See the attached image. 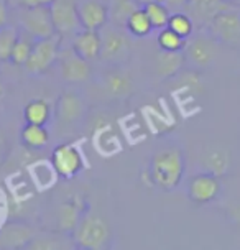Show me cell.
Here are the masks:
<instances>
[{
	"label": "cell",
	"instance_id": "8fae6325",
	"mask_svg": "<svg viewBox=\"0 0 240 250\" xmlns=\"http://www.w3.org/2000/svg\"><path fill=\"white\" fill-rule=\"evenodd\" d=\"M58 66H60L61 79L69 84L86 83L92 74L91 61L78 55L71 44L64 48L61 46L60 56H58Z\"/></svg>",
	"mask_w": 240,
	"mask_h": 250
},
{
	"label": "cell",
	"instance_id": "f546056e",
	"mask_svg": "<svg viewBox=\"0 0 240 250\" xmlns=\"http://www.w3.org/2000/svg\"><path fill=\"white\" fill-rule=\"evenodd\" d=\"M20 35V28L15 25H7L0 28V62L10 61L12 50Z\"/></svg>",
	"mask_w": 240,
	"mask_h": 250
},
{
	"label": "cell",
	"instance_id": "ac0fdd59",
	"mask_svg": "<svg viewBox=\"0 0 240 250\" xmlns=\"http://www.w3.org/2000/svg\"><path fill=\"white\" fill-rule=\"evenodd\" d=\"M71 46L78 55H81L84 60L96 61L100 60V48H102V37L99 30H87L81 28L78 33L73 35Z\"/></svg>",
	"mask_w": 240,
	"mask_h": 250
},
{
	"label": "cell",
	"instance_id": "44dd1931",
	"mask_svg": "<svg viewBox=\"0 0 240 250\" xmlns=\"http://www.w3.org/2000/svg\"><path fill=\"white\" fill-rule=\"evenodd\" d=\"M109 7V23L125 28L128 19L133 12L143 7L139 0H107Z\"/></svg>",
	"mask_w": 240,
	"mask_h": 250
},
{
	"label": "cell",
	"instance_id": "1f68e13d",
	"mask_svg": "<svg viewBox=\"0 0 240 250\" xmlns=\"http://www.w3.org/2000/svg\"><path fill=\"white\" fill-rule=\"evenodd\" d=\"M53 0H13L15 7H48Z\"/></svg>",
	"mask_w": 240,
	"mask_h": 250
},
{
	"label": "cell",
	"instance_id": "5bb4252c",
	"mask_svg": "<svg viewBox=\"0 0 240 250\" xmlns=\"http://www.w3.org/2000/svg\"><path fill=\"white\" fill-rule=\"evenodd\" d=\"M234 5L237 3L230 0H189L184 12L193 19L196 30H204L216 15Z\"/></svg>",
	"mask_w": 240,
	"mask_h": 250
},
{
	"label": "cell",
	"instance_id": "6da1fadb",
	"mask_svg": "<svg viewBox=\"0 0 240 250\" xmlns=\"http://www.w3.org/2000/svg\"><path fill=\"white\" fill-rule=\"evenodd\" d=\"M186 171L184 151L180 146H164L155 151L148 168L141 173V181L148 188L173 191L181 185Z\"/></svg>",
	"mask_w": 240,
	"mask_h": 250
},
{
	"label": "cell",
	"instance_id": "484cf974",
	"mask_svg": "<svg viewBox=\"0 0 240 250\" xmlns=\"http://www.w3.org/2000/svg\"><path fill=\"white\" fill-rule=\"evenodd\" d=\"M35 42H37V40H35L32 35L20 30V35L15 42V46H13V50H12L10 62H13L15 66H25L30 55H32Z\"/></svg>",
	"mask_w": 240,
	"mask_h": 250
},
{
	"label": "cell",
	"instance_id": "4316f807",
	"mask_svg": "<svg viewBox=\"0 0 240 250\" xmlns=\"http://www.w3.org/2000/svg\"><path fill=\"white\" fill-rule=\"evenodd\" d=\"M146 15H148L150 21H152L155 30H161L166 28L168 21H170L171 10L166 7V3L163 0H155V2H148L143 5Z\"/></svg>",
	"mask_w": 240,
	"mask_h": 250
},
{
	"label": "cell",
	"instance_id": "30bf717a",
	"mask_svg": "<svg viewBox=\"0 0 240 250\" xmlns=\"http://www.w3.org/2000/svg\"><path fill=\"white\" fill-rule=\"evenodd\" d=\"M87 114L86 99L76 91H66L58 97L55 107V119L63 127H74L82 124Z\"/></svg>",
	"mask_w": 240,
	"mask_h": 250
},
{
	"label": "cell",
	"instance_id": "4dcf8cb0",
	"mask_svg": "<svg viewBox=\"0 0 240 250\" xmlns=\"http://www.w3.org/2000/svg\"><path fill=\"white\" fill-rule=\"evenodd\" d=\"M157 43L160 46V50L164 51H183L184 44H186V38L180 37L176 31H173L171 28H161L157 37Z\"/></svg>",
	"mask_w": 240,
	"mask_h": 250
},
{
	"label": "cell",
	"instance_id": "836d02e7",
	"mask_svg": "<svg viewBox=\"0 0 240 250\" xmlns=\"http://www.w3.org/2000/svg\"><path fill=\"white\" fill-rule=\"evenodd\" d=\"M163 2L166 3V7L170 8L171 12H181L186 8L189 0H163Z\"/></svg>",
	"mask_w": 240,
	"mask_h": 250
},
{
	"label": "cell",
	"instance_id": "74e56055",
	"mask_svg": "<svg viewBox=\"0 0 240 250\" xmlns=\"http://www.w3.org/2000/svg\"><path fill=\"white\" fill-rule=\"evenodd\" d=\"M139 2L141 3V5H145V3H148V2H155V0H139Z\"/></svg>",
	"mask_w": 240,
	"mask_h": 250
},
{
	"label": "cell",
	"instance_id": "9a60e30c",
	"mask_svg": "<svg viewBox=\"0 0 240 250\" xmlns=\"http://www.w3.org/2000/svg\"><path fill=\"white\" fill-rule=\"evenodd\" d=\"M102 87H104L105 94L112 99H127L135 91V83H133L132 74L117 64L104 74Z\"/></svg>",
	"mask_w": 240,
	"mask_h": 250
},
{
	"label": "cell",
	"instance_id": "8992f818",
	"mask_svg": "<svg viewBox=\"0 0 240 250\" xmlns=\"http://www.w3.org/2000/svg\"><path fill=\"white\" fill-rule=\"evenodd\" d=\"M17 21L19 28L32 35L35 40L50 38L56 35L51 20L50 5L48 7H17Z\"/></svg>",
	"mask_w": 240,
	"mask_h": 250
},
{
	"label": "cell",
	"instance_id": "e575fe53",
	"mask_svg": "<svg viewBox=\"0 0 240 250\" xmlns=\"http://www.w3.org/2000/svg\"><path fill=\"white\" fill-rule=\"evenodd\" d=\"M8 153V142H7V137L0 132V162H3V158L7 156Z\"/></svg>",
	"mask_w": 240,
	"mask_h": 250
},
{
	"label": "cell",
	"instance_id": "2e32d148",
	"mask_svg": "<svg viewBox=\"0 0 240 250\" xmlns=\"http://www.w3.org/2000/svg\"><path fill=\"white\" fill-rule=\"evenodd\" d=\"M81 26L87 30H102L109 23L107 0H78Z\"/></svg>",
	"mask_w": 240,
	"mask_h": 250
},
{
	"label": "cell",
	"instance_id": "7c38bea8",
	"mask_svg": "<svg viewBox=\"0 0 240 250\" xmlns=\"http://www.w3.org/2000/svg\"><path fill=\"white\" fill-rule=\"evenodd\" d=\"M220 189L222 186L219 176L209 171H201L189 178L186 193H188L191 203L202 206V204H209L219 198Z\"/></svg>",
	"mask_w": 240,
	"mask_h": 250
},
{
	"label": "cell",
	"instance_id": "603a6c76",
	"mask_svg": "<svg viewBox=\"0 0 240 250\" xmlns=\"http://www.w3.org/2000/svg\"><path fill=\"white\" fill-rule=\"evenodd\" d=\"M51 105L44 99H33L25 105L23 119L26 124L46 125L51 119Z\"/></svg>",
	"mask_w": 240,
	"mask_h": 250
},
{
	"label": "cell",
	"instance_id": "d4e9b609",
	"mask_svg": "<svg viewBox=\"0 0 240 250\" xmlns=\"http://www.w3.org/2000/svg\"><path fill=\"white\" fill-rule=\"evenodd\" d=\"M204 167L206 171L214 173L216 176L227 175L230 169V155L225 150H211L204 156Z\"/></svg>",
	"mask_w": 240,
	"mask_h": 250
},
{
	"label": "cell",
	"instance_id": "4fadbf2b",
	"mask_svg": "<svg viewBox=\"0 0 240 250\" xmlns=\"http://www.w3.org/2000/svg\"><path fill=\"white\" fill-rule=\"evenodd\" d=\"M86 212L87 204L82 196H69L60 204L56 211V232L71 235Z\"/></svg>",
	"mask_w": 240,
	"mask_h": 250
},
{
	"label": "cell",
	"instance_id": "83f0119b",
	"mask_svg": "<svg viewBox=\"0 0 240 250\" xmlns=\"http://www.w3.org/2000/svg\"><path fill=\"white\" fill-rule=\"evenodd\" d=\"M32 175H33V180L37 183L38 189H48L50 186L55 185L56 178H58V173L53 163H46V162H37L33 163L32 167Z\"/></svg>",
	"mask_w": 240,
	"mask_h": 250
},
{
	"label": "cell",
	"instance_id": "ffe728a7",
	"mask_svg": "<svg viewBox=\"0 0 240 250\" xmlns=\"http://www.w3.org/2000/svg\"><path fill=\"white\" fill-rule=\"evenodd\" d=\"M76 247L73 242V237L68 234H44V235H35L32 242L28 244V250H68Z\"/></svg>",
	"mask_w": 240,
	"mask_h": 250
},
{
	"label": "cell",
	"instance_id": "52a82bcc",
	"mask_svg": "<svg viewBox=\"0 0 240 250\" xmlns=\"http://www.w3.org/2000/svg\"><path fill=\"white\" fill-rule=\"evenodd\" d=\"M51 163L56 169L58 176L64 178V180L76 178L87 167L84 151L76 142L58 145L51 153Z\"/></svg>",
	"mask_w": 240,
	"mask_h": 250
},
{
	"label": "cell",
	"instance_id": "cb8c5ba5",
	"mask_svg": "<svg viewBox=\"0 0 240 250\" xmlns=\"http://www.w3.org/2000/svg\"><path fill=\"white\" fill-rule=\"evenodd\" d=\"M125 30L133 38H146L155 28L148 19V15H146L145 8L140 7L139 10L133 12L130 15V19H128L127 25H125Z\"/></svg>",
	"mask_w": 240,
	"mask_h": 250
},
{
	"label": "cell",
	"instance_id": "7402d4cb",
	"mask_svg": "<svg viewBox=\"0 0 240 250\" xmlns=\"http://www.w3.org/2000/svg\"><path fill=\"white\" fill-rule=\"evenodd\" d=\"M21 145L28 150H40L48 145L50 142V132L44 125L26 124L20 132Z\"/></svg>",
	"mask_w": 240,
	"mask_h": 250
},
{
	"label": "cell",
	"instance_id": "ba28073f",
	"mask_svg": "<svg viewBox=\"0 0 240 250\" xmlns=\"http://www.w3.org/2000/svg\"><path fill=\"white\" fill-rule=\"evenodd\" d=\"M60 51H61L60 35H53L50 38L37 40L33 44L32 55H30L28 61H26V64L23 68L33 76L44 74L48 69L53 68L58 62Z\"/></svg>",
	"mask_w": 240,
	"mask_h": 250
},
{
	"label": "cell",
	"instance_id": "5b68a950",
	"mask_svg": "<svg viewBox=\"0 0 240 250\" xmlns=\"http://www.w3.org/2000/svg\"><path fill=\"white\" fill-rule=\"evenodd\" d=\"M209 35L219 44H227L234 50H240V10L239 5L225 8L211 20L206 28Z\"/></svg>",
	"mask_w": 240,
	"mask_h": 250
},
{
	"label": "cell",
	"instance_id": "7a4b0ae2",
	"mask_svg": "<svg viewBox=\"0 0 240 250\" xmlns=\"http://www.w3.org/2000/svg\"><path fill=\"white\" fill-rule=\"evenodd\" d=\"M71 237L78 249L104 250L109 249L112 244V229L105 217L87 211L81 217Z\"/></svg>",
	"mask_w": 240,
	"mask_h": 250
},
{
	"label": "cell",
	"instance_id": "3957f363",
	"mask_svg": "<svg viewBox=\"0 0 240 250\" xmlns=\"http://www.w3.org/2000/svg\"><path fill=\"white\" fill-rule=\"evenodd\" d=\"M102 37V48H100V60L109 62V64L120 66L132 55V42L130 33L112 23H107L100 30Z\"/></svg>",
	"mask_w": 240,
	"mask_h": 250
},
{
	"label": "cell",
	"instance_id": "f35d334b",
	"mask_svg": "<svg viewBox=\"0 0 240 250\" xmlns=\"http://www.w3.org/2000/svg\"><path fill=\"white\" fill-rule=\"evenodd\" d=\"M230 2H234V3H237V5H239V3H240V0H230Z\"/></svg>",
	"mask_w": 240,
	"mask_h": 250
},
{
	"label": "cell",
	"instance_id": "d590c367",
	"mask_svg": "<svg viewBox=\"0 0 240 250\" xmlns=\"http://www.w3.org/2000/svg\"><path fill=\"white\" fill-rule=\"evenodd\" d=\"M230 217L240 226V203H235L234 206L230 208Z\"/></svg>",
	"mask_w": 240,
	"mask_h": 250
},
{
	"label": "cell",
	"instance_id": "8d00e7d4",
	"mask_svg": "<svg viewBox=\"0 0 240 250\" xmlns=\"http://www.w3.org/2000/svg\"><path fill=\"white\" fill-rule=\"evenodd\" d=\"M3 96V84H2V79H0V99H2Z\"/></svg>",
	"mask_w": 240,
	"mask_h": 250
},
{
	"label": "cell",
	"instance_id": "d6a6232c",
	"mask_svg": "<svg viewBox=\"0 0 240 250\" xmlns=\"http://www.w3.org/2000/svg\"><path fill=\"white\" fill-rule=\"evenodd\" d=\"M8 19H10V7L5 0H0V28L8 25Z\"/></svg>",
	"mask_w": 240,
	"mask_h": 250
},
{
	"label": "cell",
	"instance_id": "d6986e66",
	"mask_svg": "<svg viewBox=\"0 0 240 250\" xmlns=\"http://www.w3.org/2000/svg\"><path fill=\"white\" fill-rule=\"evenodd\" d=\"M186 64L183 51H164L160 50L155 56V74L160 79L175 78L180 73H183Z\"/></svg>",
	"mask_w": 240,
	"mask_h": 250
},
{
	"label": "cell",
	"instance_id": "277c9868",
	"mask_svg": "<svg viewBox=\"0 0 240 250\" xmlns=\"http://www.w3.org/2000/svg\"><path fill=\"white\" fill-rule=\"evenodd\" d=\"M217 43L206 30L194 31L193 37L186 40L184 44V60L186 64L193 69L202 71L212 64L217 53Z\"/></svg>",
	"mask_w": 240,
	"mask_h": 250
},
{
	"label": "cell",
	"instance_id": "ab89813d",
	"mask_svg": "<svg viewBox=\"0 0 240 250\" xmlns=\"http://www.w3.org/2000/svg\"><path fill=\"white\" fill-rule=\"evenodd\" d=\"M239 10H240V3H239Z\"/></svg>",
	"mask_w": 240,
	"mask_h": 250
},
{
	"label": "cell",
	"instance_id": "f1b7e54d",
	"mask_svg": "<svg viewBox=\"0 0 240 250\" xmlns=\"http://www.w3.org/2000/svg\"><path fill=\"white\" fill-rule=\"evenodd\" d=\"M168 28H171L173 31H176L180 37L188 40L189 37H193L194 31H196V25H194L193 19H191L188 13L184 10H181V12H171L170 21H168Z\"/></svg>",
	"mask_w": 240,
	"mask_h": 250
},
{
	"label": "cell",
	"instance_id": "e0dca14e",
	"mask_svg": "<svg viewBox=\"0 0 240 250\" xmlns=\"http://www.w3.org/2000/svg\"><path fill=\"white\" fill-rule=\"evenodd\" d=\"M35 235L33 227L25 222H7L0 226V249H26Z\"/></svg>",
	"mask_w": 240,
	"mask_h": 250
},
{
	"label": "cell",
	"instance_id": "9c48e42d",
	"mask_svg": "<svg viewBox=\"0 0 240 250\" xmlns=\"http://www.w3.org/2000/svg\"><path fill=\"white\" fill-rule=\"evenodd\" d=\"M50 13L56 35H60L61 38H73V35L82 28L78 12V0H53L50 3Z\"/></svg>",
	"mask_w": 240,
	"mask_h": 250
}]
</instances>
